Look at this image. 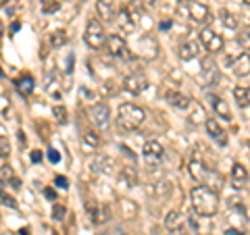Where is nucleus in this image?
<instances>
[{
  "label": "nucleus",
  "mask_w": 250,
  "mask_h": 235,
  "mask_svg": "<svg viewBox=\"0 0 250 235\" xmlns=\"http://www.w3.org/2000/svg\"><path fill=\"white\" fill-rule=\"evenodd\" d=\"M190 200H192V208L196 210V215L200 216H213L219 210V196L215 190H210L207 185H196L190 192Z\"/></svg>",
  "instance_id": "obj_1"
},
{
  "label": "nucleus",
  "mask_w": 250,
  "mask_h": 235,
  "mask_svg": "<svg viewBox=\"0 0 250 235\" xmlns=\"http://www.w3.org/2000/svg\"><path fill=\"white\" fill-rule=\"evenodd\" d=\"M144 119H146L144 108H140L136 104H121L119 113H117V123H119L123 129H127V131L138 129L140 125L144 123Z\"/></svg>",
  "instance_id": "obj_2"
},
{
  "label": "nucleus",
  "mask_w": 250,
  "mask_h": 235,
  "mask_svg": "<svg viewBox=\"0 0 250 235\" xmlns=\"http://www.w3.org/2000/svg\"><path fill=\"white\" fill-rule=\"evenodd\" d=\"M83 40L94 50H100L106 44V34H104L103 25H100V21H96V19H90L88 21V25H85V34H83Z\"/></svg>",
  "instance_id": "obj_3"
},
{
  "label": "nucleus",
  "mask_w": 250,
  "mask_h": 235,
  "mask_svg": "<svg viewBox=\"0 0 250 235\" xmlns=\"http://www.w3.org/2000/svg\"><path fill=\"white\" fill-rule=\"evenodd\" d=\"M200 44L205 46L208 52L215 54V52H221L223 50V44L225 42H223V38L219 36L217 31H213L210 27H205V29L200 31Z\"/></svg>",
  "instance_id": "obj_4"
},
{
  "label": "nucleus",
  "mask_w": 250,
  "mask_h": 235,
  "mask_svg": "<svg viewBox=\"0 0 250 235\" xmlns=\"http://www.w3.org/2000/svg\"><path fill=\"white\" fill-rule=\"evenodd\" d=\"M188 17H190L194 23H208L210 21V11H208V6L207 4H202V2H196V0H192L190 4H188Z\"/></svg>",
  "instance_id": "obj_5"
},
{
  "label": "nucleus",
  "mask_w": 250,
  "mask_h": 235,
  "mask_svg": "<svg viewBox=\"0 0 250 235\" xmlns=\"http://www.w3.org/2000/svg\"><path fill=\"white\" fill-rule=\"evenodd\" d=\"M92 121L98 125L100 129L108 127V123H111V108H108V104L104 102H98L92 106Z\"/></svg>",
  "instance_id": "obj_6"
},
{
  "label": "nucleus",
  "mask_w": 250,
  "mask_h": 235,
  "mask_svg": "<svg viewBox=\"0 0 250 235\" xmlns=\"http://www.w3.org/2000/svg\"><path fill=\"white\" fill-rule=\"evenodd\" d=\"M123 88H125V92H129V94H134V96H138V94H142V92L148 88V81H146L144 75H138V73H136V75L125 77Z\"/></svg>",
  "instance_id": "obj_7"
},
{
  "label": "nucleus",
  "mask_w": 250,
  "mask_h": 235,
  "mask_svg": "<svg viewBox=\"0 0 250 235\" xmlns=\"http://www.w3.org/2000/svg\"><path fill=\"white\" fill-rule=\"evenodd\" d=\"M229 69L233 71V75H236V77H248L250 75V54L248 52L240 54L236 60H231Z\"/></svg>",
  "instance_id": "obj_8"
},
{
  "label": "nucleus",
  "mask_w": 250,
  "mask_h": 235,
  "mask_svg": "<svg viewBox=\"0 0 250 235\" xmlns=\"http://www.w3.org/2000/svg\"><path fill=\"white\" fill-rule=\"evenodd\" d=\"M188 171H190V177L198 185H205V181H207V169H205V162H202L200 158H192L190 164H188Z\"/></svg>",
  "instance_id": "obj_9"
},
{
  "label": "nucleus",
  "mask_w": 250,
  "mask_h": 235,
  "mask_svg": "<svg viewBox=\"0 0 250 235\" xmlns=\"http://www.w3.org/2000/svg\"><path fill=\"white\" fill-rule=\"evenodd\" d=\"M248 179H250V175H248V169L244 167V164H240V162L233 164V169H231V183H233V187H236V190L246 187Z\"/></svg>",
  "instance_id": "obj_10"
},
{
  "label": "nucleus",
  "mask_w": 250,
  "mask_h": 235,
  "mask_svg": "<svg viewBox=\"0 0 250 235\" xmlns=\"http://www.w3.org/2000/svg\"><path fill=\"white\" fill-rule=\"evenodd\" d=\"M106 48L113 57H121V54L127 52V44H125V40L119 34H113V36H108V40H106Z\"/></svg>",
  "instance_id": "obj_11"
},
{
  "label": "nucleus",
  "mask_w": 250,
  "mask_h": 235,
  "mask_svg": "<svg viewBox=\"0 0 250 235\" xmlns=\"http://www.w3.org/2000/svg\"><path fill=\"white\" fill-rule=\"evenodd\" d=\"M85 210H88V215H90V221H92L94 225H100V223H104L106 218H108L106 208L98 206L96 202H88V204H85Z\"/></svg>",
  "instance_id": "obj_12"
},
{
  "label": "nucleus",
  "mask_w": 250,
  "mask_h": 235,
  "mask_svg": "<svg viewBox=\"0 0 250 235\" xmlns=\"http://www.w3.org/2000/svg\"><path fill=\"white\" fill-rule=\"evenodd\" d=\"M207 131H208V136L213 137L219 146H228V137H225L221 125H219L215 119H207Z\"/></svg>",
  "instance_id": "obj_13"
},
{
  "label": "nucleus",
  "mask_w": 250,
  "mask_h": 235,
  "mask_svg": "<svg viewBox=\"0 0 250 235\" xmlns=\"http://www.w3.org/2000/svg\"><path fill=\"white\" fill-rule=\"evenodd\" d=\"M208 100H210V104H213L215 113H217L219 117H221V119L231 121V111H229V106H228V102H225L223 98H219V96H213V94H208Z\"/></svg>",
  "instance_id": "obj_14"
},
{
  "label": "nucleus",
  "mask_w": 250,
  "mask_h": 235,
  "mask_svg": "<svg viewBox=\"0 0 250 235\" xmlns=\"http://www.w3.org/2000/svg\"><path fill=\"white\" fill-rule=\"evenodd\" d=\"M34 85H36V81H34V77H31L29 73L21 75L19 79L15 81V88H17V92L21 94V96H29V94L34 92Z\"/></svg>",
  "instance_id": "obj_15"
},
{
  "label": "nucleus",
  "mask_w": 250,
  "mask_h": 235,
  "mask_svg": "<svg viewBox=\"0 0 250 235\" xmlns=\"http://www.w3.org/2000/svg\"><path fill=\"white\" fill-rule=\"evenodd\" d=\"M142 152H144V158H148V160H161L165 150H163V146L159 142H146Z\"/></svg>",
  "instance_id": "obj_16"
},
{
  "label": "nucleus",
  "mask_w": 250,
  "mask_h": 235,
  "mask_svg": "<svg viewBox=\"0 0 250 235\" xmlns=\"http://www.w3.org/2000/svg\"><path fill=\"white\" fill-rule=\"evenodd\" d=\"M177 54H179V59H182V60H192L198 54V48H196V44H194L192 40H188V42L179 44Z\"/></svg>",
  "instance_id": "obj_17"
},
{
  "label": "nucleus",
  "mask_w": 250,
  "mask_h": 235,
  "mask_svg": "<svg viewBox=\"0 0 250 235\" xmlns=\"http://www.w3.org/2000/svg\"><path fill=\"white\" fill-rule=\"evenodd\" d=\"M169 102H171V106L179 108V111H186V108H190V106L194 104V100L188 98V96H184V94L175 92V94H169Z\"/></svg>",
  "instance_id": "obj_18"
},
{
  "label": "nucleus",
  "mask_w": 250,
  "mask_h": 235,
  "mask_svg": "<svg viewBox=\"0 0 250 235\" xmlns=\"http://www.w3.org/2000/svg\"><path fill=\"white\" fill-rule=\"evenodd\" d=\"M96 11L104 21H113L115 11H113V0H98L96 2Z\"/></svg>",
  "instance_id": "obj_19"
},
{
  "label": "nucleus",
  "mask_w": 250,
  "mask_h": 235,
  "mask_svg": "<svg viewBox=\"0 0 250 235\" xmlns=\"http://www.w3.org/2000/svg\"><path fill=\"white\" fill-rule=\"evenodd\" d=\"M233 98H236L240 108L250 106V88H246V85H238V88L233 90Z\"/></svg>",
  "instance_id": "obj_20"
},
{
  "label": "nucleus",
  "mask_w": 250,
  "mask_h": 235,
  "mask_svg": "<svg viewBox=\"0 0 250 235\" xmlns=\"http://www.w3.org/2000/svg\"><path fill=\"white\" fill-rule=\"evenodd\" d=\"M202 73H205L208 83H215V79H217V65H215L213 59L207 57L205 60H202Z\"/></svg>",
  "instance_id": "obj_21"
},
{
  "label": "nucleus",
  "mask_w": 250,
  "mask_h": 235,
  "mask_svg": "<svg viewBox=\"0 0 250 235\" xmlns=\"http://www.w3.org/2000/svg\"><path fill=\"white\" fill-rule=\"evenodd\" d=\"M179 225H182V215L177 213V210H171V213H167L165 216V227L169 231H175L179 229Z\"/></svg>",
  "instance_id": "obj_22"
},
{
  "label": "nucleus",
  "mask_w": 250,
  "mask_h": 235,
  "mask_svg": "<svg viewBox=\"0 0 250 235\" xmlns=\"http://www.w3.org/2000/svg\"><path fill=\"white\" fill-rule=\"evenodd\" d=\"M221 21H223V25L228 29H238V25H240L238 17L233 13H229V11H221Z\"/></svg>",
  "instance_id": "obj_23"
},
{
  "label": "nucleus",
  "mask_w": 250,
  "mask_h": 235,
  "mask_svg": "<svg viewBox=\"0 0 250 235\" xmlns=\"http://www.w3.org/2000/svg\"><path fill=\"white\" fill-rule=\"evenodd\" d=\"M40 9L46 15H52L61 9V0H40Z\"/></svg>",
  "instance_id": "obj_24"
},
{
  "label": "nucleus",
  "mask_w": 250,
  "mask_h": 235,
  "mask_svg": "<svg viewBox=\"0 0 250 235\" xmlns=\"http://www.w3.org/2000/svg\"><path fill=\"white\" fill-rule=\"evenodd\" d=\"M50 44L54 46V48L65 46L67 44V34H65V31H54V34L50 36Z\"/></svg>",
  "instance_id": "obj_25"
},
{
  "label": "nucleus",
  "mask_w": 250,
  "mask_h": 235,
  "mask_svg": "<svg viewBox=\"0 0 250 235\" xmlns=\"http://www.w3.org/2000/svg\"><path fill=\"white\" fill-rule=\"evenodd\" d=\"M119 25H121V29H125V31H131V29H134V21H129V13L125 11V9L119 13Z\"/></svg>",
  "instance_id": "obj_26"
},
{
  "label": "nucleus",
  "mask_w": 250,
  "mask_h": 235,
  "mask_svg": "<svg viewBox=\"0 0 250 235\" xmlns=\"http://www.w3.org/2000/svg\"><path fill=\"white\" fill-rule=\"evenodd\" d=\"M192 108H194V111H196V115H192V117H190V123L198 125V123H202V121L207 119V117H205V108H202L200 104L194 102V104H192Z\"/></svg>",
  "instance_id": "obj_27"
},
{
  "label": "nucleus",
  "mask_w": 250,
  "mask_h": 235,
  "mask_svg": "<svg viewBox=\"0 0 250 235\" xmlns=\"http://www.w3.org/2000/svg\"><path fill=\"white\" fill-rule=\"evenodd\" d=\"M83 144L88 146V148H98L100 137H98L94 131H85V133H83Z\"/></svg>",
  "instance_id": "obj_28"
},
{
  "label": "nucleus",
  "mask_w": 250,
  "mask_h": 235,
  "mask_svg": "<svg viewBox=\"0 0 250 235\" xmlns=\"http://www.w3.org/2000/svg\"><path fill=\"white\" fill-rule=\"evenodd\" d=\"M52 113H54V117L59 119V123H67V111H65V106L57 104V106L52 108Z\"/></svg>",
  "instance_id": "obj_29"
},
{
  "label": "nucleus",
  "mask_w": 250,
  "mask_h": 235,
  "mask_svg": "<svg viewBox=\"0 0 250 235\" xmlns=\"http://www.w3.org/2000/svg\"><path fill=\"white\" fill-rule=\"evenodd\" d=\"M67 215V210H65V206L62 204H54L52 206V218L54 221H62V216Z\"/></svg>",
  "instance_id": "obj_30"
},
{
  "label": "nucleus",
  "mask_w": 250,
  "mask_h": 235,
  "mask_svg": "<svg viewBox=\"0 0 250 235\" xmlns=\"http://www.w3.org/2000/svg\"><path fill=\"white\" fill-rule=\"evenodd\" d=\"M240 44L244 46V48H250V29H244L240 36Z\"/></svg>",
  "instance_id": "obj_31"
},
{
  "label": "nucleus",
  "mask_w": 250,
  "mask_h": 235,
  "mask_svg": "<svg viewBox=\"0 0 250 235\" xmlns=\"http://www.w3.org/2000/svg\"><path fill=\"white\" fill-rule=\"evenodd\" d=\"M54 183H57V187H61V190H67V187H69L67 177H62V175H57V177H54Z\"/></svg>",
  "instance_id": "obj_32"
},
{
  "label": "nucleus",
  "mask_w": 250,
  "mask_h": 235,
  "mask_svg": "<svg viewBox=\"0 0 250 235\" xmlns=\"http://www.w3.org/2000/svg\"><path fill=\"white\" fill-rule=\"evenodd\" d=\"M46 156H48V160H50L52 164H57V162L61 160V154H59L57 150H54V148H50V150H48V154H46Z\"/></svg>",
  "instance_id": "obj_33"
},
{
  "label": "nucleus",
  "mask_w": 250,
  "mask_h": 235,
  "mask_svg": "<svg viewBox=\"0 0 250 235\" xmlns=\"http://www.w3.org/2000/svg\"><path fill=\"white\" fill-rule=\"evenodd\" d=\"M0 150H2V152H0V154H2V158H4V156H9V142H6L4 136L0 137Z\"/></svg>",
  "instance_id": "obj_34"
},
{
  "label": "nucleus",
  "mask_w": 250,
  "mask_h": 235,
  "mask_svg": "<svg viewBox=\"0 0 250 235\" xmlns=\"http://www.w3.org/2000/svg\"><path fill=\"white\" fill-rule=\"evenodd\" d=\"M2 204L9 206V208H17V202H15L11 196H6V194H2Z\"/></svg>",
  "instance_id": "obj_35"
},
{
  "label": "nucleus",
  "mask_w": 250,
  "mask_h": 235,
  "mask_svg": "<svg viewBox=\"0 0 250 235\" xmlns=\"http://www.w3.org/2000/svg\"><path fill=\"white\" fill-rule=\"evenodd\" d=\"M0 175H2V181H6V179H11V177H13L11 167H6V164H2V171H0Z\"/></svg>",
  "instance_id": "obj_36"
},
{
  "label": "nucleus",
  "mask_w": 250,
  "mask_h": 235,
  "mask_svg": "<svg viewBox=\"0 0 250 235\" xmlns=\"http://www.w3.org/2000/svg\"><path fill=\"white\" fill-rule=\"evenodd\" d=\"M42 160V152L40 150H34L31 152V162H40Z\"/></svg>",
  "instance_id": "obj_37"
},
{
  "label": "nucleus",
  "mask_w": 250,
  "mask_h": 235,
  "mask_svg": "<svg viewBox=\"0 0 250 235\" xmlns=\"http://www.w3.org/2000/svg\"><path fill=\"white\" fill-rule=\"evenodd\" d=\"M223 235H244L242 231H238V229H225V233Z\"/></svg>",
  "instance_id": "obj_38"
},
{
  "label": "nucleus",
  "mask_w": 250,
  "mask_h": 235,
  "mask_svg": "<svg viewBox=\"0 0 250 235\" xmlns=\"http://www.w3.org/2000/svg\"><path fill=\"white\" fill-rule=\"evenodd\" d=\"M44 196H46L48 200H54V192L50 190V187H48V190H44Z\"/></svg>",
  "instance_id": "obj_39"
},
{
  "label": "nucleus",
  "mask_w": 250,
  "mask_h": 235,
  "mask_svg": "<svg viewBox=\"0 0 250 235\" xmlns=\"http://www.w3.org/2000/svg\"><path fill=\"white\" fill-rule=\"evenodd\" d=\"M169 27H171V21H169V19H167V21H163V23H161V29H163V31H167Z\"/></svg>",
  "instance_id": "obj_40"
},
{
  "label": "nucleus",
  "mask_w": 250,
  "mask_h": 235,
  "mask_svg": "<svg viewBox=\"0 0 250 235\" xmlns=\"http://www.w3.org/2000/svg\"><path fill=\"white\" fill-rule=\"evenodd\" d=\"M6 104H9V100L2 96V115H6Z\"/></svg>",
  "instance_id": "obj_41"
},
{
  "label": "nucleus",
  "mask_w": 250,
  "mask_h": 235,
  "mask_svg": "<svg viewBox=\"0 0 250 235\" xmlns=\"http://www.w3.org/2000/svg\"><path fill=\"white\" fill-rule=\"evenodd\" d=\"M13 187H15V190H19V187H21V181H19V179H13Z\"/></svg>",
  "instance_id": "obj_42"
},
{
  "label": "nucleus",
  "mask_w": 250,
  "mask_h": 235,
  "mask_svg": "<svg viewBox=\"0 0 250 235\" xmlns=\"http://www.w3.org/2000/svg\"><path fill=\"white\" fill-rule=\"evenodd\" d=\"M11 31H19V23H17V21H15V23H13V27H11Z\"/></svg>",
  "instance_id": "obj_43"
},
{
  "label": "nucleus",
  "mask_w": 250,
  "mask_h": 235,
  "mask_svg": "<svg viewBox=\"0 0 250 235\" xmlns=\"http://www.w3.org/2000/svg\"><path fill=\"white\" fill-rule=\"evenodd\" d=\"M177 2H179V4H190L192 0H177Z\"/></svg>",
  "instance_id": "obj_44"
},
{
  "label": "nucleus",
  "mask_w": 250,
  "mask_h": 235,
  "mask_svg": "<svg viewBox=\"0 0 250 235\" xmlns=\"http://www.w3.org/2000/svg\"><path fill=\"white\" fill-rule=\"evenodd\" d=\"M144 2H146V4H154V2H156V0H144Z\"/></svg>",
  "instance_id": "obj_45"
},
{
  "label": "nucleus",
  "mask_w": 250,
  "mask_h": 235,
  "mask_svg": "<svg viewBox=\"0 0 250 235\" xmlns=\"http://www.w3.org/2000/svg\"><path fill=\"white\" fill-rule=\"evenodd\" d=\"M242 2H244L246 6H250V0H242Z\"/></svg>",
  "instance_id": "obj_46"
},
{
  "label": "nucleus",
  "mask_w": 250,
  "mask_h": 235,
  "mask_svg": "<svg viewBox=\"0 0 250 235\" xmlns=\"http://www.w3.org/2000/svg\"><path fill=\"white\" fill-rule=\"evenodd\" d=\"M123 235H127V233H123Z\"/></svg>",
  "instance_id": "obj_47"
}]
</instances>
